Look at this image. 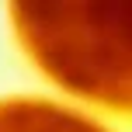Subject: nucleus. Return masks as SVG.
Segmentation results:
<instances>
[{
    "mask_svg": "<svg viewBox=\"0 0 132 132\" xmlns=\"http://www.w3.org/2000/svg\"><path fill=\"white\" fill-rule=\"evenodd\" d=\"M4 14L35 73L132 122V0H4Z\"/></svg>",
    "mask_w": 132,
    "mask_h": 132,
    "instance_id": "nucleus-1",
    "label": "nucleus"
},
{
    "mask_svg": "<svg viewBox=\"0 0 132 132\" xmlns=\"http://www.w3.org/2000/svg\"><path fill=\"white\" fill-rule=\"evenodd\" d=\"M0 132H104L84 115L45 101L11 97L0 101Z\"/></svg>",
    "mask_w": 132,
    "mask_h": 132,
    "instance_id": "nucleus-2",
    "label": "nucleus"
}]
</instances>
